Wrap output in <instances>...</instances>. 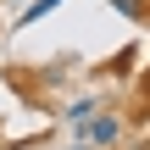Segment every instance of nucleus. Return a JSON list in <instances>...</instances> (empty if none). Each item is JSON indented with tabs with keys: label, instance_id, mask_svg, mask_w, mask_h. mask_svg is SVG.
Segmentation results:
<instances>
[{
	"label": "nucleus",
	"instance_id": "f257e3e1",
	"mask_svg": "<svg viewBox=\"0 0 150 150\" xmlns=\"http://www.w3.org/2000/svg\"><path fill=\"white\" fill-rule=\"evenodd\" d=\"M117 117H89L83 122V145H117Z\"/></svg>",
	"mask_w": 150,
	"mask_h": 150
},
{
	"label": "nucleus",
	"instance_id": "f03ea898",
	"mask_svg": "<svg viewBox=\"0 0 150 150\" xmlns=\"http://www.w3.org/2000/svg\"><path fill=\"white\" fill-rule=\"evenodd\" d=\"M56 6H61V0H28V11H22V28H28V22H39V17H50Z\"/></svg>",
	"mask_w": 150,
	"mask_h": 150
},
{
	"label": "nucleus",
	"instance_id": "7ed1b4c3",
	"mask_svg": "<svg viewBox=\"0 0 150 150\" xmlns=\"http://www.w3.org/2000/svg\"><path fill=\"white\" fill-rule=\"evenodd\" d=\"M122 17H134V22H145V11H150V0H111Z\"/></svg>",
	"mask_w": 150,
	"mask_h": 150
},
{
	"label": "nucleus",
	"instance_id": "20e7f679",
	"mask_svg": "<svg viewBox=\"0 0 150 150\" xmlns=\"http://www.w3.org/2000/svg\"><path fill=\"white\" fill-rule=\"evenodd\" d=\"M78 150H95V145H78Z\"/></svg>",
	"mask_w": 150,
	"mask_h": 150
}]
</instances>
